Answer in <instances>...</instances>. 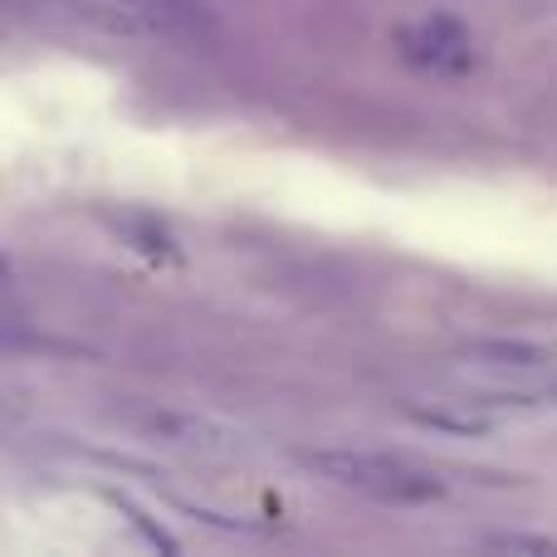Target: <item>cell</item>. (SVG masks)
I'll return each instance as SVG.
<instances>
[{
	"instance_id": "obj_2",
	"label": "cell",
	"mask_w": 557,
	"mask_h": 557,
	"mask_svg": "<svg viewBox=\"0 0 557 557\" xmlns=\"http://www.w3.org/2000/svg\"><path fill=\"white\" fill-rule=\"evenodd\" d=\"M396 39H401V49L416 59V64L445 69V74H465V69H474L470 29L450 15H435V20H425V25H406Z\"/></svg>"
},
{
	"instance_id": "obj_5",
	"label": "cell",
	"mask_w": 557,
	"mask_h": 557,
	"mask_svg": "<svg viewBox=\"0 0 557 557\" xmlns=\"http://www.w3.org/2000/svg\"><path fill=\"white\" fill-rule=\"evenodd\" d=\"M465 401H445V396H406L401 401V411L406 416H416V421H425V425H441V431H455V435H480V431H490V421H484L480 411H474V401H470V411H460Z\"/></svg>"
},
{
	"instance_id": "obj_1",
	"label": "cell",
	"mask_w": 557,
	"mask_h": 557,
	"mask_svg": "<svg viewBox=\"0 0 557 557\" xmlns=\"http://www.w3.org/2000/svg\"><path fill=\"white\" fill-rule=\"evenodd\" d=\"M304 465L313 474H323L327 484H337V490L367 494V499H382V504H431L445 494L435 470H425V465H416V460H401V455L357 450V445L308 450Z\"/></svg>"
},
{
	"instance_id": "obj_3",
	"label": "cell",
	"mask_w": 557,
	"mask_h": 557,
	"mask_svg": "<svg viewBox=\"0 0 557 557\" xmlns=\"http://www.w3.org/2000/svg\"><path fill=\"white\" fill-rule=\"evenodd\" d=\"M465 362L484 376H533V372H548L557 367V357L548 347H533V343H513V337H484V343L465 347Z\"/></svg>"
},
{
	"instance_id": "obj_7",
	"label": "cell",
	"mask_w": 557,
	"mask_h": 557,
	"mask_svg": "<svg viewBox=\"0 0 557 557\" xmlns=\"http://www.w3.org/2000/svg\"><path fill=\"white\" fill-rule=\"evenodd\" d=\"M490 548H509V553H557L553 539H529V533H494V539H484Z\"/></svg>"
},
{
	"instance_id": "obj_4",
	"label": "cell",
	"mask_w": 557,
	"mask_h": 557,
	"mask_svg": "<svg viewBox=\"0 0 557 557\" xmlns=\"http://www.w3.org/2000/svg\"><path fill=\"white\" fill-rule=\"evenodd\" d=\"M474 406L499 411H557V367L533 376H490L484 392H474Z\"/></svg>"
},
{
	"instance_id": "obj_6",
	"label": "cell",
	"mask_w": 557,
	"mask_h": 557,
	"mask_svg": "<svg viewBox=\"0 0 557 557\" xmlns=\"http://www.w3.org/2000/svg\"><path fill=\"white\" fill-rule=\"evenodd\" d=\"M35 347H45V337L20 313L15 288H10V270L0 264V352H35Z\"/></svg>"
}]
</instances>
